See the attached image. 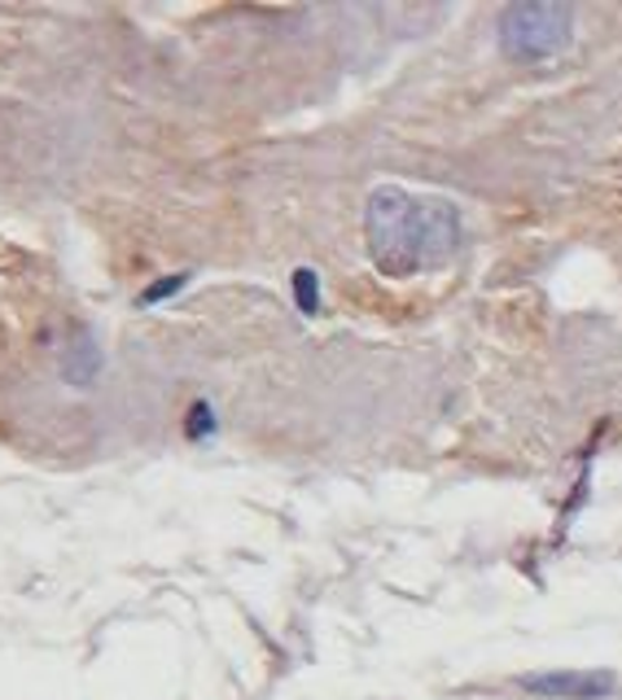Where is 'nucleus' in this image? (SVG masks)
Instances as JSON below:
<instances>
[{
  "instance_id": "1",
  "label": "nucleus",
  "mask_w": 622,
  "mask_h": 700,
  "mask_svg": "<svg viewBox=\"0 0 622 700\" xmlns=\"http://www.w3.org/2000/svg\"><path fill=\"white\" fill-rule=\"evenodd\" d=\"M365 236H369V254L377 267L386 276L403 280L425 267H443L456 254L461 220L447 202H425V198H412V193L386 184L369 198Z\"/></svg>"
},
{
  "instance_id": "2",
  "label": "nucleus",
  "mask_w": 622,
  "mask_h": 700,
  "mask_svg": "<svg viewBox=\"0 0 622 700\" xmlns=\"http://www.w3.org/2000/svg\"><path fill=\"white\" fill-rule=\"evenodd\" d=\"M570 31H574V9L570 4H552V0H521V4H508L499 13V44L508 57H552L570 44Z\"/></svg>"
},
{
  "instance_id": "3",
  "label": "nucleus",
  "mask_w": 622,
  "mask_h": 700,
  "mask_svg": "<svg viewBox=\"0 0 622 700\" xmlns=\"http://www.w3.org/2000/svg\"><path fill=\"white\" fill-rule=\"evenodd\" d=\"M517 688L544 700H601L619 688V675H610V670H548V675H521Z\"/></svg>"
},
{
  "instance_id": "4",
  "label": "nucleus",
  "mask_w": 622,
  "mask_h": 700,
  "mask_svg": "<svg viewBox=\"0 0 622 700\" xmlns=\"http://www.w3.org/2000/svg\"><path fill=\"white\" fill-rule=\"evenodd\" d=\"M294 303H298L303 316H316V311H320V280H316L312 267H298V272H294Z\"/></svg>"
},
{
  "instance_id": "5",
  "label": "nucleus",
  "mask_w": 622,
  "mask_h": 700,
  "mask_svg": "<svg viewBox=\"0 0 622 700\" xmlns=\"http://www.w3.org/2000/svg\"><path fill=\"white\" fill-rule=\"evenodd\" d=\"M185 285H189V272H176V276H167V280H158V285H149V289H145V294L136 298V303H140V307H154V303H162V298H171V294H176V289H185Z\"/></svg>"
},
{
  "instance_id": "6",
  "label": "nucleus",
  "mask_w": 622,
  "mask_h": 700,
  "mask_svg": "<svg viewBox=\"0 0 622 700\" xmlns=\"http://www.w3.org/2000/svg\"><path fill=\"white\" fill-rule=\"evenodd\" d=\"M211 429H215L211 407H207V403H193V412H189V438H207Z\"/></svg>"
}]
</instances>
